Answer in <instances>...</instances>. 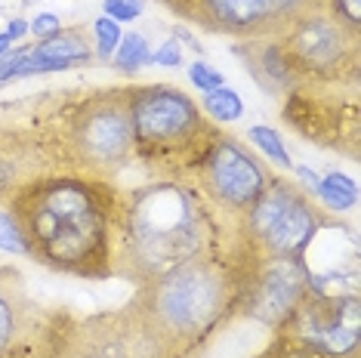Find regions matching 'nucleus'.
Here are the masks:
<instances>
[{"mask_svg":"<svg viewBox=\"0 0 361 358\" xmlns=\"http://www.w3.org/2000/svg\"><path fill=\"white\" fill-rule=\"evenodd\" d=\"M56 358H161V352L130 306L84 319L59 309Z\"/></svg>","mask_w":361,"mask_h":358,"instance_id":"9d476101","label":"nucleus"},{"mask_svg":"<svg viewBox=\"0 0 361 358\" xmlns=\"http://www.w3.org/2000/svg\"><path fill=\"white\" fill-rule=\"evenodd\" d=\"M324 0H201L188 16L195 28L232 40L275 37L312 10H322Z\"/></svg>","mask_w":361,"mask_h":358,"instance_id":"f8f14e48","label":"nucleus"},{"mask_svg":"<svg viewBox=\"0 0 361 358\" xmlns=\"http://www.w3.org/2000/svg\"><path fill=\"white\" fill-rule=\"evenodd\" d=\"M309 272V294L352 297L358 294V235L352 226L327 216L318 235L302 250Z\"/></svg>","mask_w":361,"mask_h":358,"instance_id":"4468645a","label":"nucleus"},{"mask_svg":"<svg viewBox=\"0 0 361 358\" xmlns=\"http://www.w3.org/2000/svg\"><path fill=\"white\" fill-rule=\"evenodd\" d=\"M281 121L302 140L349 161L361 154V99L355 84H300L281 99Z\"/></svg>","mask_w":361,"mask_h":358,"instance_id":"6e6552de","label":"nucleus"},{"mask_svg":"<svg viewBox=\"0 0 361 358\" xmlns=\"http://www.w3.org/2000/svg\"><path fill=\"white\" fill-rule=\"evenodd\" d=\"M238 244V229L226 226L188 179H145L121 189L114 210V278L142 288L185 259Z\"/></svg>","mask_w":361,"mask_h":358,"instance_id":"f257e3e1","label":"nucleus"},{"mask_svg":"<svg viewBox=\"0 0 361 358\" xmlns=\"http://www.w3.org/2000/svg\"><path fill=\"white\" fill-rule=\"evenodd\" d=\"M111 65L118 75L124 78H136L145 65H152V47H149V37L139 35V31H124L121 37L118 50L111 53Z\"/></svg>","mask_w":361,"mask_h":358,"instance_id":"aec40b11","label":"nucleus"},{"mask_svg":"<svg viewBox=\"0 0 361 358\" xmlns=\"http://www.w3.org/2000/svg\"><path fill=\"white\" fill-rule=\"evenodd\" d=\"M161 4L167 6V10L173 13V16H179V19H185V22H188V16L198 10L201 0H161Z\"/></svg>","mask_w":361,"mask_h":358,"instance_id":"473e14b6","label":"nucleus"},{"mask_svg":"<svg viewBox=\"0 0 361 358\" xmlns=\"http://www.w3.org/2000/svg\"><path fill=\"white\" fill-rule=\"evenodd\" d=\"M53 309L35 303L25 294V281L13 266L0 268V358L19 349L31 333L50 321Z\"/></svg>","mask_w":361,"mask_h":358,"instance_id":"f3484780","label":"nucleus"},{"mask_svg":"<svg viewBox=\"0 0 361 358\" xmlns=\"http://www.w3.org/2000/svg\"><path fill=\"white\" fill-rule=\"evenodd\" d=\"M0 268H4V263H0Z\"/></svg>","mask_w":361,"mask_h":358,"instance_id":"4c0bfd02","label":"nucleus"},{"mask_svg":"<svg viewBox=\"0 0 361 358\" xmlns=\"http://www.w3.org/2000/svg\"><path fill=\"white\" fill-rule=\"evenodd\" d=\"M56 324H59V309H53L50 321L37 333H31L25 343L13 349L6 358H56Z\"/></svg>","mask_w":361,"mask_h":358,"instance_id":"b1692460","label":"nucleus"},{"mask_svg":"<svg viewBox=\"0 0 361 358\" xmlns=\"http://www.w3.org/2000/svg\"><path fill=\"white\" fill-rule=\"evenodd\" d=\"M327 216L297 179L275 173L238 223V247L250 257L302 254Z\"/></svg>","mask_w":361,"mask_h":358,"instance_id":"423d86ee","label":"nucleus"},{"mask_svg":"<svg viewBox=\"0 0 361 358\" xmlns=\"http://www.w3.org/2000/svg\"><path fill=\"white\" fill-rule=\"evenodd\" d=\"M315 201L331 216L349 214V210H355V204H358V185H355V179L346 176V173H340V170H334V173L322 176V183H318V189H315Z\"/></svg>","mask_w":361,"mask_h":358,"instance_id":"6ab92c4d","label":"nucleus"},{"mask_svg":"<svg viewBox=\"0 0 361 358\" xmlns=\"http://www.w3.org/2000/svg\"><path fill=\"white\" fill-rule=\"evenodd\" d=\"M142 13H145V4H142V0H102V16L114 19L118 25L136 22Z\"/></svg>","mask_w":361,"mask_h":358,"instance_id":"cd10ccee","label":"nucleus"},{"mask_svg":"<svg viewBox=\"0 0 361 358\" xmlns=\"http://www.w3.org/2000/svg\"><path fill=\"white\" fill-rule=\"evenodd\" d=\"M121 185L78 173L31 179L6 201L19 219L31 259L71 278H114V210Z\"/></svg>","mask_w":361,"mask_h":358,"instance_id":"f03ea898","label":"nucleus"},{"mask_svg":"<svg viewBox=\"0 0 361 358\" xmlns=\"http://www.w3.org/2000/svg\"><path fill=\"white\" fill-rule=\"evenodd\" d=\"M0 250L31 259V247H28V241H25V232H22L19 219L13 216V210L6 207V204H0Z\"/></svg>","mask_w":361,"mask_h":358,"instance_id":"393cba45","label":"nucleus"},{"mask_svg":"<svg viewBox=\"0 0 361 358\" xmlns=\"http://www.w3.org/2000/svg\"><path fill=\"white\" fill-rule=\"evenodd\" d=\"M241 312L238 319L257 321L278 333L309 294V272L300 254L250 257L241 250Z\"/></svg>","mask_w":361,"mask_h":358,"instance_id":"9b49d317","label":"nucleus"},{"mask_svg":"<svg viewBox=\"0 0 361 358\" xmlns=\"http://www.w3.org/2000/svg\"><path fill=\"white\" fill-rule=\"evenodd\" d=\"M10 50H13V40H10V37H6V35H4V31H0V59H4V56H6V53H10Z\"/></svg>","mask_w":361,"mask_h":358,"instance_id":"c9c22d12","label":"nucleus"},{"mask_svg":"<svg viewBox=\"0 0 361 358\" xmlns=\"http://www.w3.org/2000/svg\"><path fill=\"white\" fill-rule=\"evenodd\" d=\"M278 333L302 337L336 358H361V297L306 294Z\"/></svg>","mask_w":361,"mask_h":358,"instance_id":"ddd939ff","label":"nucleus"},{"mask_svg":"<svg viewBox=\"0 0 361 358\" xmlns=\"http://www.w3.org/2000/svg\"><path fill=\"white\" fill-rule=\"evenodd\" d=\"M173 37H176V40H185V44L192 47L195 53H204V47L198 44V40H195V35H192V31H185V28H176V31H173Z\"/></svg>","mask_w":361,"mask_h":358,"instance_id":"f704fd0d","label":"nucleus"},{"mask_svg":"<svg viewBox=\"0 0 361 358\" xmlns=\"http://www.w3.org/2000/svg\"><path fill=\"white\" fill-rule=\"evenodd\" d=\"M62 28H65V25H62V19H59L56 13H40V16H35V19L28 22V35H35L37 40L56 37Z\"/></svg>","mask_w":361,"mask_h":358,"instance_id":"7c9ffc66","label":"nucleus"},{"mask_svg":"<svg viewBox=\"0 0 361 358\" xmlns=\"http://www.w3.org/2000/svg\"><path fill=\"white\" fill-rule=\"evenodd\" d=\"M133 124V164L149 179H188L207 158L223 127L176 84H127Z\"/></svg>","mask_w":361,"mask_h":358,"instance_id":"39448f33","label":"nucleus"},{"mask_svg":"<svg viewBox=\"0 0 361 358\" xmlns=\"http://www.w3.org/2000/svg\"><path fill=\"white\" fill-rule=\"evenodd\" d=\"M47 173H53V164L37 136L10 118H0V204H6L31 179Z\"/></svg>","mask_w":361,"mask_h":358,"instance_id":"dca6fc26","label":"nucleus"},{"mask_svg":"<svg viewBox=\"0 0 361 358\" xmlns=\"http://www.w3.org/2000/svg\"><path fill=\"white\" fill-rule=\"evenodd\" d=\"M272 176L275 173L269 164L247 142L223 130V136L213 142L207 158L188 176V183L204 195V201L216 210L226 226L238 229L241 216L253 207V201L262 195Z\"/></svg>","mask_w":361,"mask_h":358,"instance_id":"1a4fd4ad","label":"nucleus"},{"mask_svg":"<svg viewBox=\"0 0 361 358\" xmlns=\"http://www.w3.org/2000/svg\"><path fill=\"white\" fill-rule=\"evenodd\" d=\"M247 142L257 149L259 154H266L272 164H278L281 170H293V158H290V152H287V145L281 140V133L272 127H266V124H253L247 130Z\"/></svg>","mask_w":361,"mask_h":358,"instance_id":"5701e85b","label":"nucleus"},{"mask_svg":"<svg viewBox=\"0 0 361 358\" xmlns=\"http://www.w3.org/2000/svg\"><path fill=\"white\" fill-rule=\"evenodd\" d=\"M324 10L361 35V0H324Z\"/></svg>","mask_w":361,"mask_h":358,"instance_id":"c85d7f7f","label":"nucleus"},{"mask_svg":"<svg viewBox=\"0 0 361 358\" xmlns=\"http://www.w3.org/2000/svg\"><path fill=\"white\" fill-rule=\"evenodd\" d=\"M290 173L297 176V183L312 195V198H315V189H318V183H322V173H315V170L306 167V164H293Z\"/></svg>","mask_w":361,"mask_h":358,"instance_id":"2f4dec72","label":"nucleus"},{"mask_svg":"<svg viewBox=\"0 0 361 358\" xmlns=\"http://www.w3.org/2000/svg\"><path fill=\"white\" fill-rule=\"evenodd\" d=\"M235 59L247 68V75L253 78L262 93L275 96V99H284L287 93L300 87L297 75L290 71V65L284 59V50L275 37H250V40H235L232 44Z\"/></svg>","mask_w":361,"mask_h":358,"instance_id":"a211bd4d","label":"nucleus"},{"mask_svg":"<svg viewBox=\"0 0 361 358\" xmlns=\"http://www.w3.org/2000/svg\"><path fill=\"white\" fill-rule=\"evenodd\" d=\"M0 13H4V6H0Z\"/></svg>","mask_w":361,"mask_h":358,"instance_id":"e433bc0d","label":"nucleus"},{"mask_svg":"<svg viewBox=\"0 0 361 358\" xmlns=\"http://www.w3.org/2000/svg\"><path fill=\"white\" fill-rule=\"evenodd\" d=\"M93 59H96V53H93V44H90V35L80 25H71V28H62L56 37L31 44V50L19 62H13L6 71H0V87L13 84V80L37 78V75L84 68Z\"/></svg>","mask_w":361,"mask_h":358,"instance_id":"2eb2a0df","label":"nucleus"},{"mask_svg":"<svg viewBox=\"0 0 361 358\" xmlns=\"http://www.w3.org/2000/svg\"><path fill=\"white\" fill-rule=\"evenodd\" d=\"M257 358H336L331 352H324L322 346L309 343L302 337L293 333H272V343H269Z\"/></svg>","mask_w":361,"mask_h":358,"instance_id":"4be33fe9","label":"nucleus"},{"mask_svg":"<svg viewBox=\"0 0 361 358\" xmlns=\"http://www.w3.org/2000/svg\"><path fill=\"white\" fill-rule=\"evenodd\" d=\"M93 53L102 56V59H109V56L118 50L121 37H124V28L118 25L114 19H109V16H99V19H93Z\"/></svg>","mask_w":361,"mask_h":358,"instance_id":"a878e982","label":"nucleus"},{"mask_svg":"<svg viewBox=\"0 0 361 358\" xmlns=\"http://www.w3.org/2000/svg\"><path fill=\"white\" fill-rule=\"evenodd\" d=\"M152 65H161V68H179L183 65V47H179L176 37L164 40L158 50H152Z\"/></svg>","mask_w":361,"mask_h":358,"instance_id":"c756f323","label":"nucleus"},{"mask_svg":"<svg viewBox=\"0 0 361 358\" xmlns=\"http://www.w3.org/2000/svg\"><path fill=\"white\" fill-rule=\"evenodd\" d=\"M284 59L300 84L361 80V35L324 10H312L278 35Z\"/></svg>","mask_w":361,"mask_h":358,"instance_id":"0eeeda50","label":"nucleus"},{"mask_svg":"<svg viewBox=\"0 0 361 358\" xmlns=\"http://www.w3.org/2000/svg\"><path fill=\"white\" fill-rule=\"evenodd\" d=\"M241 247L185 259L142 288L130 309L142 319L161 358H201L241 312Z\"/></svg>","mask_w":361,"mask_h":358,"instance_id":"20e7f679","label":"nucleus"},{"mask_svg":"<svg viewBox=\"0 0 361 358\" xmlns=\"http://www.w3.org/2000/svg\"><path fill=\"white\" fill-rule=\"evenodd\" d=\"M4 35L10 37L13 44H19V40L28 35V19H22V16H16V19H10V25H6Z\"/></svg>","mask_w":361,"mask_h":358,"instance_id":"72a5a7b5","label":"nucleus"},{"mask_svg":"<svg viewBox=\"0 0 361 358\" xmlns=\"http://www.w3.org/2000/svg\"><path fill=\"white\" fill-rule=\"evenodd\" d=\"M188 80H192V87L201 90V93L226 87V75L219 68H213V65H207L204 59H195L192 65H188Z\"/></svg>","mask_w":361,"mask_h":358,"instance_id":"bb28decb","label":"nucleus"},{"mask_svg":"<svg viewBox=\"0 0 361 358\" xmlns=\"http://www.w3.org/2000/svg\"><path fill=\"white\" fill-rule=\"evenodd\" d=\"M201 111L207 115L213 124H235V121H241L244 118V99L235 93V90H228V87H219V90H210V93H204L201 99Z\"/></svg>","mask_w":361,"mask_h":358,"instance_id":"412c9836","label":"nucleus"},{"mask_svg":"<svg viewBox=\"0 0 361 358\" xmlns=\"http://www.w3.org/2000/svg\"><path fill=\"white\" fill-rule=\"evenodd\" d=\"M0 118H10L37 136L53 173L114 183L133 167L127 84L35 93L22 102H6Z\"/></svg>","mask_w":361,"mask_h":358,"instance_id":"7ed1b4c3","label":"nucleus"}]
</instances>
